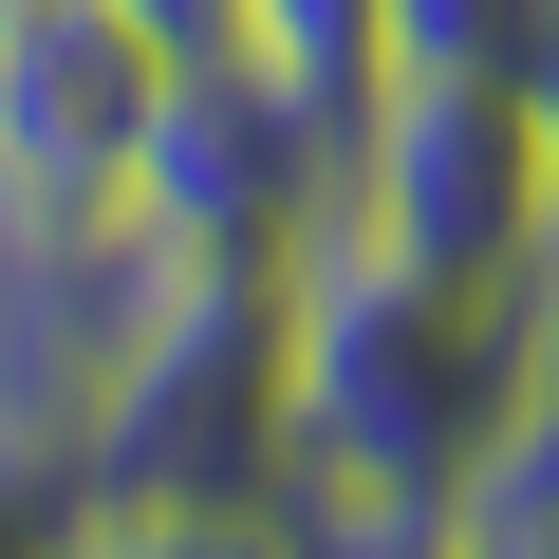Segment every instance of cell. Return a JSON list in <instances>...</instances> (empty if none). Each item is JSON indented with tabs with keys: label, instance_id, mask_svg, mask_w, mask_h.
Returning a JSON list of instances; mask_svg holds the SVG:
<instances>
[{
	"label": "cell",
	"instance_id": "6da1fadb",
	"mask_svg": "<svg viewBox=\"0 0 559 559\" xmlns=\"http://www.w3.org/2000/svg\"><path fill=\"white\" fill-rule=\"evenodd\" d=\"M540 411V280H448L318 205L280 242V466L261 522L299 559H448L466 485Z\"/></svg>",
	"mask_w": 559,
	"mask_h": 559
},
{
	"label": "cell",
	"instance_id": "7a4b0ae2",
	"mask_svg": "<svg viewBox=\"0 0 559 559\" xmlns=\"http://www.w3.org/2000/svg\"><path fill=\"white\" fill-rule=\"evenodd\" d=\"M336 205H355L373 242L448 261V280H540V242H559V150H540L522 75H373Z\"/></svg>",
	"mask_w": 559,
	"mask_h": 559
},
{
	"label": "cell",
	"instance_id": "3957f363",
	"mask_svg": "<svg viewBox=\"0 0 559 559\" xmlns=\"http://www.w3.org/2000/svg\"><path fill=\"white\" fill-rule=\"evenodd\" d=\"M261 466H280V261H187V299L94 392V485L261 503Z\"/></svg>",
	"mask_w": 559,
	"mask_h": 559
},
{
	"label": "cell",
	"instance_id": "277c9868",
	"mask_svg": "<svg viewBox=\"0 0 559 559\" xmlns=\"http://www.w3.org/2000/svg\"><path fill=\"white\" fill-rule=\"evenodd\" d=\"M150 131H168V57L112 0H20L0 20V242L150 224Z\"/></svg>",
	"mask_w": 559,
	"mask_h": 559
},
{
	"label": "cell",
	"instance_id": "5b68a950",
	"mask_svg": "<svg viewBox=\"0 0 559 559\" xmlns=\"http://www.w3.org/2000/svg\"><path fill=\"white\" fill-rule=\"evenodd\" d=\"M75 559H299V540H280L261 503H150V485H94Z\"/></svg>",
	"mask_w": 559,
	"mask_h": 559
},
{
	"label": "cell",
	"instance_id": "8992f818",
	"mask_svg": "<svg viewBox=\"0 0 559 559\" xmlns=\"http://www.w3.org/2000/svg\"><path fill=\"white\" fill-rule=\"evenodd\" d=\"M75 522H94V448L0 411V559H75Z\"/></svg>",
	"mask_w": 559,
	"mask_h": 559
},
{
	"label": "cell",
	"instance_id": "52a82bcc",
	"mask_svg": "<svg viewBox=\"0 0 559 559\" xmlns=\"http://www.w3.org/2000/svg\"><path fill=\"white\" fill-rule=\"evenodd\" d=\"M540 0H373V75H522Z\"/></svg>",
	"mask_w": 559,
	"mask_h": 559
},
{
	"label": "cell",
	"instance_id": "ba28073f",
	"mask_svg": "<svg viewBox=\"0 0 559 559\" xmlns=\"http://www.w3.org/2000/svg\"><path fill=\"white\" fill-rule=\"evenodd\" d=\"M112 20H131L168 75H224V57H261V0H112Z\"/></svg>",
	"mask_w": 559,
	"mask_h": 559
},
{
	"label": "cell",
	"instance_id": "9c48e42d",
	"mask_svg": "<svg viewBox=\"0 0 559 559\" xmlns=\"http://www.w3.org/2000/svg\"><path fill=\"white\" fill-rule=\"evenodd\" d=\"M522 112H540V150H559V0L522 20Z\"/></svg>",
	"mask_w": 559,
	"mask_h": 559
},
{
	"label": "cell",
	"instance_id": "30bf717a",
	"mask_svg": "<svg viewBox=\"0 0 559 559\" xmlns=\"http://www.w3.org/2000/svg\"><path fill=\"white\" fill-rule=\"evenodd\" d=\"M540 373H559V242H540Z\"/></svg>",
	"mask_w": 559,
	"mask_h": 559
},
{
	"label": "cell",
	"instance_id": "8fae6325",
	"mask_svg": "<svg viewBox=\"0 0 559 559\" xmlns=\"http://www.w3.org/2000/svg\"><path fill=\"white\" fill-rule=\"evenodd\" d=\"M0 20H20V0H0Z\"/></svg>",
	"mask_w": 559,
	"mask_h": 559
}]
</instances>
